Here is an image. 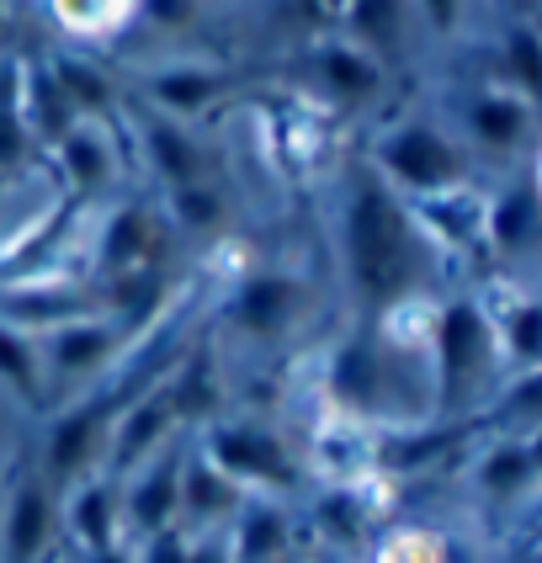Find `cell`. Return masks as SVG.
Segmentation results:
<instances>
[{
	"instance_id": "8",
	"label": "cell",
	"mask_w": 542,
	"mask_h": 563,
	"mask_svg": "<svg viewBox=\"0 0 542 563\" xmlns=\"http://www.w3.org/2000/svg\"><path fill=\"white\" fill-rule=\"evenodd\" d=\"M165 420H170V399H150V405L133 409L123 426V441H118V463L144 457V446H155V437L165 431Z\"/></svg>"
},
{
	"instance_id": "18",
	"label": "cell",
	"mask_w": 542,
	"mask_h": 563,
	"mask_svg": "<svg viewBox=\"0 0 542 563\" xmlns=\"http://www.w3.org/2000/svg\"><path fill=\"white\" fill-rule=\"evenodd\" d=\"M330 75H335V80H341L346 91H367V86H373V75H367V69H356L351 59H341V54L330 59Z\"/></svg>"
},
{
	"instance_id": "9",
	"label": "cell",
	"mask_w": 542,
	"mask_h": 563,
	"mask_svg": "<svg viewBox=\"0 0 542 563\" xmlns=\"http://www.w3.org/2000/svg\"><path fill=\"white\" fill-rule=\"evenodd\" d=\"M181 500L191 505V510H202V516H219V510H229L234 505V489H229V478L223 473H187L181 478Z\"/></svg>"
},
{
	"instance_id": "16",
	"label": "cell",
	"mask_w": 542,
	"mask_h": 563,
	"mask_svg": "<svg viewBox=\"0 0 542 563\" xmlns=\"http://www.w3.org/2000/svg\"><path fill=\"white\" fill-rule=\"evenodd\" d=\"M516 123H521V118H516L510 107H484V112H478L484 139H516Z\"/></svg>"
},
{
	"instance_id": "10",
	"label": "cell",
	"mask_w": 542,
	"mask_h": 563,
	"mask_svg": "<svg viewBox=\"0 0 542 563\" xmlns=\"http://www.w3.org/2000/svg\"><path fill=\"white\" fill-rule=\"evenodd\" d=\"M75 527H80V537L91 542L96 553L112 548V500H107V489H91L86 500L75 505Z\"/></svg>"
},
{
	"instance_id": "27",
	"label": "cell",
	"mask_w": 542,
	"mask_h": 563,
	"mask_svg": "<svg viewBox=\"0 0 542 563\" xmlns=\"http://www.w3.org/2000/svg\"><path fill=\"white\" fill-rule=\"evenodd\" d=\"M155 11H165V16H181V11H187V0H155Z\"/></svg>"
},
{
	"instance_id": "4",
	"label": "cell",
	"mask_w": 542,
	"mask_h": 563,
	"mask_svg": "<svg viewBox=\"0 0 542 563\" xmlns=\"http://www.w3.org/2000/svg\"><path fill=\"white\" fill-rule=\"evenodd\" d=\"M176 500H181V468H176V463H165V468H155L139 489H133L128 516H133L144 532H159V527H165V516L176 510Z\"/></svg>"
},
{
	"instance_id": "24",
	"label": "cell",
	"mask_w": 542,
	"mask_h": 563,
	"mask_svg": "<svg viewBox=\"0 0 542 563\" xmlns=\"http://www.w3.org/2000/svg\"><path fill=\"white\" fill-rule=\"evenodd\" d=\"M521 351H527V356L538 351V313H527V319H521Z\"/></svg>"
},
{
	"instance_id": "15",
	"label": "cell",
	"mask_w": 542,
	"mask_h": 563,
	"mask_svg": "<svg viewBox=\"0 0 542 563\" xmlns=\"http://www.w3.org/2000/svg\"><path fill=\"white\" fill-rule=\"evenodd\" d=\"M101 345H107V335H96V330H86V335H69L59 351L64 367H86V362H96L101 356Z\"/></svg>"
},
{
	"instance_id": "3",
	"label": "cell",
	"mask_w": 542,
	"mask_h": 563,
	"mask_svg": "<svg viewBox=\"0 0 542 563\" xmlns=\"http://www.w3.org/2000/svg\"><path fill=\"white\" fill-rule=\"evenodd\" d=\"M43 542H48V495L27 484L5 521V563H32L43 553Z\"/></svg>"
},
{
	"instance_id": "6",
	"label": "cell",
	"mask_w": 542,
	"mask_h": 563,
	"mask_svg": "<svg viewBox=\"0 0 542 563\" xmlns=\"http://www.w3.org/2000/svg\"><path fill=\"white\" fill-rule=\"evenodd\" d=\"M394 165H399L410 181H442V176H452V155H446L431 133H405V139L394 144Z\"/></svg>"
},
{
	"instance_id": "20",
	"label": "cell",
	"mask_w": 542,
	"mask_h": 563,
	"mask_svg": "<svg viewBox=\"0 0 542 563\" xmlns=\"http://www.w3.org/2000/svg\"><path fill=\"white\" fill-rule=\"evenodd\" d=\"M155 150L170 159V170H176V176H191V155L176 144V139H170V133H155Z\"/></svg>"
},
{
	"instance_id": "29",
	"label": "cell",
	"mask_w": 542,
	"mask_h": 563,
	"mask_svg": "<svg viewBox=\"0 0 542 563\" xmlns=\"http://www.w3.org/2000/svg\"><path fill=\"white\" fill-rule=\"evenodd\" d=\"M431 5H436V16H442V22L452 16V0H431Z\"/></svg>"
},
{
	"instance_id": "26",
	"label": "cell",
	"mask_w": 542,
	"mask_h": 563,
	"mask_svg": "<svg viewBox=\"0 0 542 563\" xmlns=\"http://www.w3.org/2000/svg\"><path fill=\"white\" fill-rule=\"evenodd\" d=\"M16 155V133H11V123L0 118V159H11Z\"/></svg>"
},
{
	"instance_id": "13",
	"label": "cell",
	"mask_w": 542,
	"mask_h": 563,
	"mask_svg": "<svg viewBox=\"0 0 542 563\" xmlns=\"http://www.w3.org/2000/svg\"><path fill=\"white\" fill-rule=\"evenodd\" d=\"M527 473H532V457H527V452H500V457L489 463V484H495V489H516Z\"/></svg>"
},
{
	"instance_id": "5",
	"label": "cell",
	"mask_w": 542,
	"mask_h": 563,
	"mask_svg": "<svg viewBox=\"0 0 542 563\" xmlns=\"http://www.w3.org/2000/svg\"><path fill=\"white\" fill-rule=\"evenodd\" d=\"M478 373V319L468 309H457L446 319V388L463 394Z\"/></svg>"
},
{
	"instance_id": "23",
	"label": "cell",
	"mask_w": 542,
	"mask_h": 563,
	"mask_svg": "<svg viewBox=\"0 0 542 563\" xmlns=\"http://www.w3.org/2000/svg\"><path fill=\"white\" fill-rule=\"evenodd\" d=\"M69 159H75V165L86 170V181H96V176H101V159H96L91 144H75V150H69Z\"/></svg>"
},
{
	"instance_id": "25",
	"label": "cell",
	"mask_w": 542,
	"mask_h": 563,
	"mask_svg": "<svg viewBox=\"0 0 542 563\" xmlns=\"http://www.w3.org/2000/svg\"><path fill=\"white\" fill-rule=\"evenodd\" d=\"M521 223H527V197H521V202L506 213V234H521Z\"/></svg>"
},
{
	"instance_id": "14",
	"label": "cell",
	"mask_w": 542,
	"mask_h": 563,
	"mask_svg": "<svg viewBox=\"0 0 542 563\" xmlns=\"http://www.w3.org/2000/svg\"><path fill=\"white\" fill-rule=\"evenodd\" d=\"M283 542V527H277V516H255L251 532H245V559H266L272 548Z\"/></svg>"
},
{
	"instance_id": "11",
	"label": "cell",
	"mask_w": 542,
	"mask_h": 563,
	"mask_svg": "<svg viewBox=\"0 0 542 563\" xmlns=\"http://www.w3.org/2000/svg\"><path fill=\"white\" fill-rule=\"evenodd\" d=\"M287 303H292V287H283V282H261V287H251V298H245V319L251 324H277L287 313Z\"/></svg>"
},
{
	"instance_id": "22",
	"label": "cell",
	"mask_w": 542,
	"mask_h": 563,
	"mask_svg": "<svg viewBox=\"0 0 542 563\" xmlns=\"http://www.w3.org/2000/svg\"><path fill=\"white\" fill-rule=\"evenodd\" d=\"M150 563H187V553H181V542L170 532H159L155 548H150Z\"/></svg>"
},
{
	"instance_id": "28",
	"label": "cell",
	"mask_w": 542,
	"mask_h": 563,
	"mask_svg": "<svg viewBox=\"0 0 542 563\" xmlns=\"http://www.w3.org/2000/svg\"><path fill=\"white\" fill-rule=\"evenodd\" d=\"M96 563H128L123 553H112V548H101V553H96Z\"/></svg>"
},
{
	"instance_id": "12",
	"label": "cell",
	"mask_w": 542,
	"mask_h": 563,
	"mask_svg": "<svg viewBox=\"0 0 542 563\" xmlns=\"http://www.w3.org/2000/svg\"><path fill=\"white\" fill-rule=\"evenodd\" d=\"M0 373L16 383V394H37V373H32V356L22 351V345L11 341V335H0Z\"/></svg>"
},
{
	"instance_id": "21",
	"label": "cell",
	"mask_w": 542,
	"mask_h": 563,
	"mask_svg": "<svg viewBox=\"0 0 542 563\" xmlns=\"http://www.w3.org/2000/svg\"><path fill=\"white\" fill-rule=\"evenodd\" d=\"M64 86H69V91H80L86 101H101V86H96V75H86V69H75V64L64 69Z\"/></svg>"
},
{
	"instance_id": "1",
	"label": "cell",
	"mask_w": 542,
	"mask_h": 563,
	"mask_svg": "<svg viewBox=\"0 0 542 563\" xmlns=\"http://www.w3.org/2000/svg\"><path fill=\"white\" fill-rule=\"evenodd\" d=\"M351 240H356V272L362 282L388 298V292H399L414 272V251H410V234H405V219L388 208V197L383 191H362V202H356V229H351Z\"/></svg>"
},
{
	"instance_id": "7",
	"label": "cell",
	"mask_w": 542,
	"mask_h": 563,
	"mask_svg": "<svg viewBox=\"0 0 542 563\" xmlns=\"http://www.w3.org/2000/svg\"><path fill=\"white\" fill-rule=\"evenodd\" d=\"M96 420H101V409H80V415H69L59 431H54V446H48V463L59 478L86 463V452H91V437H96Z\"/></svg>"
},
{
	"instance_id": "19",
	"label": "cell",
	"mask_w": 542,
	"mask_h": 563,
	"mask_svg": "<svg viewBox=\"0 0 542 563\" xmlns=\"http://www.w3.org/2000/svg\"><path fill=\"white\" fill-rule=\"evenodd\" d=\"M516 69H521V80H527V86H538V80H542L538 43H532V37H516Z\"/></svg>"
},
{
	"instance_id": "17",
	"label": "cell",
	"mask_w": 542,
	"mask_h": 563,
	"mask_svg": "<svg viewBox=\"0 0 542 563\" xmlns=\"http://www.w3.org/2000/svg\"><path fill=\"white\" fill-rule=\"evenodd\" d=\"M159 91L170 96V101H181V107H191V101H202V96H208V80H191V75H181V80H165Z\"/></svg>"
},
{
	"instance_id": "2",
	"label": "cell",
	"mask_w": 542,
	"mask_h": 563,
	"mask_svg": "<svg viewBox=\"0 0 542 563\" xmlns=\"http://www.w3.org/2000/svg\"><path fill=\"white\" fill-rule=\"evenodd\" d=\"M219 463H223V473H255V478H272V484L292 478L283 446H277L272 437H261V431H223L219 437Z\"/></svg>"
}]
</instances>
